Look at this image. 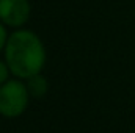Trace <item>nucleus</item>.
<instances>
[{
    "instance_id": "1",
    "label": "nucleus",
    "mask_w": 135,
    "mask_h": 133,
    "mask_svg": "<svg viewBox=\"0 0 135 133\" xmlns=\"http://www.w3.org/2000/svg\"><path fill=\"white\" fill-rule=\"evenodd\" d=\"M11 75L27 80L41 74L46 64V47L38 34L27 28H16L3 50Z\"/></svg>"
},
{
    "instance_id": "2",
    "label": "nucleus",
    "mask_w": 135,
    "mask_h": 133,
    "mask_svg": "<svg viewBox=\"0 0 135 133\" xmlns=\"http://www.w3.org/2000/svg\"><path fill=\"white\" fill-rule=\"evenodd\" d=\"M30 93L25 80L9 78L0 86V116L5 119H16L22 116L28 106Z\"/></svg>"
},
{
    "instance_id": "3",
    "label": "nucleus",
    "mask_w": 135,
    "mask_h": 133,
    "mask_svg": "<svg viewBox=\"0 0 135 133\" xmlns=\"http://www.w3.org/2000/svg\"><path fill=\"white\" fill-rule=\"evenodd\" d=\"M32 16L30 0H0V22L9 28H22Z\"/></svg>"
},
{
    "instance_id": "4",
    "label": "nucleus",
    "mask_w": 135,
    "mask_h": 133,
    "mask_svg": "<svg viewBox=\"0 0 135 133\" xmlns=\"http://www.w3.org/2000/svg\"><path fill=\"white\" fill-rule=\"evenodd\" d=\"M25 85H27V89L30 93V97H35V99L44 97L49 91V81L42 74H36L33 77L27 78Z\"/></svg>"
},
{
    "instance_id": "5",
    "label": "nucleus",
    "mask_w": 135,
    "mask_h": 133,
    "mask_svg": "<svg viewBox=\"0 0 135 133\" xmlns=\"http://www.w3.org/2000/svg\"><path fill=\"white\" fill-rule=\"evenodd\" d=\"M9 75H11V70H9L8 64H6V61L5 60H0V86L5 81L9 80Z\"/></svg>"
},
{
    "instance_id": "6",
    "label": "nucleus",
    "mask_w": 135,
    "mask_h": 133,
    "mask_svg": "<svg viewBox=\"0 0 135 133\" xmlns=\"http://www.w3.org/2000/svg\"><path fill=\"white\" fill-rule=\"evenodd\" d=\"M8 38H9V34H8V32H6V25L0 22V53L5 50L6 42H8Z\"/></svg>"
}]
</instances>
